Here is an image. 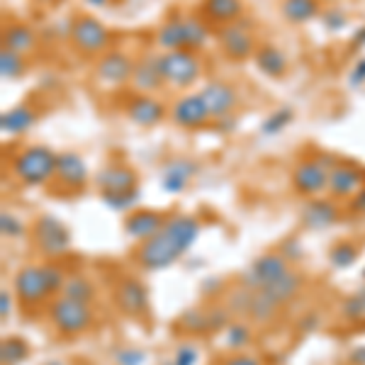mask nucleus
Segmentation results:
<instances>
[{
    "label": "nucleus",
    "mask_w": 365,
    "mask_h": 365,
    "mask_svg": "<svg viewBox=\"0 0 365 365\" xmlns=\"http://www.w3.org/2000/svg\"><path fill=\"white\" fill-rule=\"evenodd\" d=\"M200 237V222L190 215H173L166 220L151 239L141 244L137 253L141 268L146 270H163L173 266L175 261L195 244Z\"/></svg>",
    "instance_id": "obj_1"
},
{
    "label": "nucleus",
    "mask_w": 365,
    "mask_h": 365,
    "mask_svg": "<svg viewBox=\"0 0 365 365\" xmlns=\"http://www.w3.org/2000/svg\"><path fill=\"white\" fill-rule=\"evenodd\" d=\"M207 39H210V29L205 25V20L192 15L170 17L156 32V44L163 51H175V49L197 51L207 44Z\"/></svg>",
    "instance_id": "obj_2"
},
{
    "label": "nucleus",
    "mask_w": 365,
    "mask_h": 365,
    "mask_svg": "<svg viewBox=\"0 0 365 365\" xmlns=\"http://www.w3.org/2000/svg\"><path fill=\"white\" fill-rule=\"evenodd\" d=\"M58 154L49 146H27L13 156V173L22 185H44L56 178Z\"/></svg>",
    "instance_id": "obj_3"
},
{
    "label": "nucleus",
    "mask_w": 365,
    "mask_h": 365,
    "mask_svg": "<svg viewBox=\"0 0 365 365\" xmlns=\"http://www.w3.org/2000/svg\"><path fill=\"white\" fill-rule=\"evenodd\" d=\"M158 68L170 88H190L202 73V61H200L197 51L175 49L158 54Z\"/></svg>",
    "instance_id": "obj_4"
},
{
    "label": "nucleus",
    "mask_w": 365,
    "mask_h": 365,
    "mask_svg": "<svg viewBox=\"0 0 365 365\" xmlns=\"http://www.w3.org/2000/svg\"><path fill=\"white\" fill-rule=\"evenodd\" d=\"M71 42L81 54H105V51H110V32L96 17L81 15L71 22Z\"/></svg>",
    "instance_id": "obj_5"
},
{
    "label": "nucleus",
    "mask_w": 365,
    "mask_h": 365,
    "mask_svg": "<svg viewBox=\"0 0 365 365\" xmlns=\"http://www.w3.org/2000/svg\"><path fill=\"white\" fill-rule=\"evenodd\" d=\"M51 324L56 327L58 334H66V336H73V334H81L91 327L93 322V312L86 302H76V299L68 297H58L54 299L49 309Z\"/></svg>",
    "instance_id": "obj_6"
},
{
    "label": "nucleus",
    "mask_w": 365,
    "mask_h": 365,
    "mask_svg": "<svg viewBox=\"0 0 365 365\" xmlns=\"http://www.w3.org/2000/svg\"><path fill=\"white\" fill-rule=\"evenodd\" d=\"M32 237H34V244H37L46 256H61L71 246V232L66 229V225L51 215H42L34 222Z\"/></svg>",
    "instance_id": "obj_7"
},
{
    "label": "nucleus",
    "mask_w": 365,
    "mask_h": 365,
    "mask_svg": "<svg viewBox=\"0 0 365 365\" xmlns=\"http://www.w3.org/2000/svg\"><path fill=\"white\" fill-rule=\"evenodd\" d=\"M287 270H290V263H287V258L282 256V253H266V256L256 258V261L251 263V268L246 270L244 285L253 292L266 290V287L273 285L278 278H282Z\"/></svg>",
    "instance_id": "obj_8"
},
{
    "label": "nucleus",
    "mask_w": 365,
    "mask_h": 365,
    "mask_svg": "<svg viewBox=\"0 0 365 365\" xmlns=\"http://www.w3.org/2000/svg\"><path fill=\"white\" fill-rule=\"evenodd\" d=\"M217 42H220L222 54L229 56L232 61H246L256 54V39H253L251 29L241 22H229V25H222L220 32H217Z\"/></svg>",
    "instance_id": "obj_9"
},
{
    "label": "nucleus",
    "mask_w": 365,
    "mask_h": 365,
    "mask_svg": "<svg viewBox=\"0 0 365 365\" xmlns=\"http://www.w3.org/2000/svg\"><path fill=\"white\" fill-rule=\"evenodd\" d=\"M168 117L173 120L175 127H182V129H200L212 120L207 105H205V100L200 93L180 96L173 105H170Z\"/></svg>",
    "instance_id": "obj_10"
},
{
    "label": "nucleus",
    "mask_w": 365,
    "mask_h": 365,
    "mask_svg": "<svg viewBox=\"0 0 365 365\" xmlns=\"http://www.w3.org/2000/svg\"><path fill=\"white\" fill-rule=\"evenodd\" d=\"M134 66H137V61H134L132 56H127L125 51L110 49L100 56L96 73H98L100 83H105V86H125V83H132Z\"/></svg>",
    "instance_id": "obj_11"
},
{
    "label": "nucleus",
    "mask_w": 365,
    "mask_h": 365,
    "mask_svg": "<svg viewBox=\"0 0 365 365\" xmlns=\"http://www.w3.org/2000/svg\"><path fill=\"white\" fill-rule=\"evenodd\" d=\"M15 295L22 299L25 304H37L54 295L46 282L44 266H25L20 273L15 275Z\"/></svg>",
    "instance_id": "obj_12"
},
{
    "label": "nucleus",
    "mask_w": 365,
    "mask_h": 365,
    "mask_svg": "<svg viewBox=\"0 0 365 365\" xmlns=\"http://www.w3.org/2000/svg\"><path fill=\"white\" fill-rule=\"evenodd\" d=\"M205 105H207L212 120H220V117L234 115V110L239 108V93L232 83H225V81H210V83L202 86L200 91Z\"/></svg>",
    "instance_id": "obj_13"
},
{
    "label": "nucleus",
    "mask_w": 365,
    "mask_h": 365,
    "mask_svg": "<svg viewBox=\"0 0 365 365\" xmlns=\"http://www.w3.org/2000/svg\"><path fill=\"white\" fill-rule=\"evenodd\" d=\"M292 185H295V190L302 192V195H319L322 190L329 187V170L324 168L317 158L302 161L292 170Z\"/></svg>",
    "instance_id": "obj_14"
},
{
    "label": "nucleus",
    "mask_w": 365,
    "mask_h": 365,
    "mask_svg": "<svg viewBox=\"0 0 365 365\" xmlns=\"http://www.w3.org/2000/svg\"><path fill=\"white\" fill-rule=\"evenodd\" d=\"M115 302L122 314L141 317L149 307V292L137 278H125L115 287Z\"/></svg>",
    "instance_id": "obj_15"
},
{
    "label": "nucleus",
    "mask_w": 365,
    "mask_h": 365,
    "mask_svg": "<svg viewBox=\"0 0 365 365\" xmlns=\"http://www.w3.org/2000/svg\"><path fill=\"white\" fill-rule=\"evenodd\" d=\"M137 182L139 175L134 173V168L122 166V163H110L96 173V185L100 192H129L137 190Z\"/></svg>",
    "instance_id": "obj_16"
},
{
    "label": "nucleus",
    "mask_w": 365,
    "mask_h": 365,
    "mask_svg": "<svg viewBox=\"0 0 365 365\" xmlns=\"http://www.w3.org/2000/svg\"><path fill=\"white\" fill-rule=\"evenodd\" d=\"M197 163L192 158H170L161 168V187L170 195H178L187 187V182L195 178Z\"/></svg>",
    "instance_id": "obj_17"
},
{
    "label": "nucleus",
    "mask_w": 365,
    "mask_h": 365,
    "mask_svg": "<svg viewBox=\"0 0 365 365\" xmlns=\"http://www.w3.org/2000/svg\"><path fill=\"white\" fill-rule=\"evenodd\" d=\"M127 117L139 127H156L158 122L166 117V108H163L161 100L137 93V96L127 103Z\"/></svg>",
    "instance_id": "obj_18"
},
{
    "label": "nucleus",
    "mask_w": 365,
    "mask_h": 365,
    "mask_svg": "<svg viewBox=\"0 0 365 365\" xmlns=\"http://www.w3.org/2000/svg\"><path fill=\"white\" fill-rule=\"evenodd\" d=\"M363 187V173L351 163H336L329 170V187L334 197H351Z\"/></svg>",
    "instance_id": "obj_19"
},
{
    "label": "nucleus",
    "mask_w": 365,
    "mask_h": 365,
    "mask_svg": "<svg viewBox=\"0 0 365 365\" xmlns=\"http://www.w3.org/2000/svg\"><path fill=\"white\" fill-rule=\"evenodd\" d=\"M166 86L161 76V68H158V56H144L137 61L134 66V76H132V88L141 96H151V93L161 91Z\"/></svg>",
    "instance_id": "obj_20"
},
{
    "label": "nucleus",
    "mask_w": 365,
    "mask_h": 365,
    "mask_svg": "<svg viewBox=\"0 0 365 365\" xmlns=\"http://www.w3.org/2000/svg\"><path fill=\"white\" fill-rule=\"evenodd\" d=\"M56 180H61L66 187L81 190V187H83L86 182H88L86 161L78 154H76V151H63V154H58V161H56Z\"/></svg>",
    "instance_id": "obj_21"
},
{
    "label": "nucleus",
    "mask_w": 365,
    "mask_h": 365,
    "mask_svg": "<svg viewBox=\"0 0 365 365\" xmlns=\"http://www.w3.org/2000/svg\"><path fill=\"white\" fill-rule=\"evenodd\" d=\"M336 220H339V207L327 197L309 200L302 210V222L307 229H327L336 225Z\"/></svg>",
    "instance_id": "obj_22"
},
{
    "label": "nucleus",
    "mask_w": 365,
    "mask_h": 365,
    "mask_svg": "<svg viewBox=\"0 0 365 365\" xmlns=\"http://www.w3.org/2000/svg\"><path fill=\"white\" fill-rule=\"evenodd\" d=\"M166 225V220H163L158 212H151V210H137L132 212V215L125 220V232L129 234L132 239H151L154 234Z\"/></svg>",
    "instance_id": "obj_23"
},
{
    "label": "nucleus",
    "mask_w": 365,
    "mask_h": 365,
    "mask_svg": "<svg viewBox=\"0 0 365 365\" xmlns=\"http://www.w3.org/2000/svg\"><path fill=\"white\" fill-rule=\"evenodd\" d=\"M34 122H37V113L29 105H15V108L5 110L0 115V132L17 137V134L29 132L34 127Z\"/></svg>",
    "instance_id": "obj_24"
},
{
    "label": "nucleus",
    "mask_w": 365,
    "mask_h": 365,
    "mask_svg": "<svg viewBox=\"0 0 365 365\" xmlns=\"http://www.w3.org/2000/svg\"><path fill=\"white\" fill-rule=\"evenodd\" d=\"M258 71L268 78H282L287 73V56L282 54V49H278L275 44H263L256 49L253 54Z\"/></svg>",
    "instance_id": "obj_25"
},
{
    "label": "nucleus",
    "mask_w": 365,
    "mask_h": 365,
    "mask_svg": "<svg viewBox=\"0 0 365 365\" xmlns=\"http://www.w3.org/2000/svg\"><path fill=\"white\" fill-rule=\"evenodd\" d=\"M202 15L210 22L217 25H229V22H237L239 15L244 13V3L241 0H202Z\"/></svg>",
    "instance_id": "obj_26"
},
{
    "label": "nucleus",
    "mask_w": 365,
    "mask_h": 365,
    "mask_svg": "<svg viewBox=\"0 0 365 365\" xmlns=\"http://www.w3.org/2000/svg\"><path fill=\"white\" fill-rule=\"evenodd\" d=\"M280 13L292 25H304L322 15V5L319 0H282Z\"/></svg>",
    "instance_id": "obj_27"
},
{
    "label": "nucleus",
    "mask_w": 365,
    "mask_h": 365,
    "mask_svg": "<svg viewBox=\"0 0 365 365\" xmlns=\"http://www.w3.org/2000/svg\"><path fill=\"white\" fill-rule=\"evenodd\" d=\"M3 46H8V49H13V51H17V54L25 56V54H29V51H34V46H37V34H34L32 27L15 22V25L5 27Z\"/></svg>",
    "instance_id": "obj_28"
},
{
    "label": "nucleus",
    "mask_w": 365,
    "mask_h": 365,
    "mask_svg": "<svg viewBox=\"0 0 365 365\" xmlns=\"http://www.w3.org/2000/svg\"><path fill=\"white\" fill-rule=\"evenodd\" d=\"M299 285H302V278H299V275L295 273V270L290 268L285 275H282V278H278V280L273 282V285L266 287V290H263V292H268V295L273 297L275 302L282 304V302H287V299H292V297L297 295Z\"/></svg>",
    "instance_id": "obj_29"
},
{
    "label": "nucleus",
    "mask_w": 365,
    "mask_h": 365,
    "mask_svg": "<svg viewBox=\"0 0 365 365\" xmlns=\"http://www.w3.org/2000/svg\"><path fill=\"white\" fill-rule=\"evenodd\" d=\"M278 309H280V304L275 302V299L270 297L268 292H263V290L253 292L251 307H249V317H251L253 322H258V324L270 322L275 314H278Z\"/></svg>",
    "instance_id": "obj_30"
},
{
    "label": "nucleus",
    "mask_w": 365,
    "mask_h": 365,
    "mask_svg": "<svg viewBox=\"0 0 365 365\" xmlns=\"http://www.w3.org/2000/svg\"><path fill=\"white\" fill-rule=\"evenodd\" d=\"M292 117H295V110H292L290 105H282V108L273 110V113L261 122V134L263 137H278L282 129L292 122Z\"/></svg>",
    "instance_id": "obj_31"
},
{
    "label": "nucleus",
    "mask_w": 365,
    "mask_h": 365,
    "mask_svg": "<svg viewBox=\"0 0 365 365\" xmlns=\"http://www.w3.org/2000/svg\"><path fill=\"white\" fill-rule=\"evenodd\" d=\"M29 356V346L20 336H5L0 344V358L3 365H20Z\"/></svg>",
    "instance_id": "obj_32"
},
{
    "label": "nucleus",
    "mask_w": 365,
    "mask_h": 365,
    "mask_svg": "<svg viewBox=\"0 0 365 365\" xmlns=\"http://www.w3.org/2000/svg\"><path fill=\"white\" fill-rule=\"evenodd\" d=\"M22 73H25V56L3 46L0 49V76L5 81H17Z\"/></svg>",
    "instance_id": "obj_33"
},
{
    "label": "nucleus",
    "mask_w": 365,
    "mask_h": 365,
    "mask_svg": "<svg viewBox=\"0 0 365 365\" xmlns=\"http://www.w3.org/2000/svg\"><path fill=\"white\" fill-rule=\"evenodd\" d=\"M61 295L68 297V299H76V302L91 304V299H93V285L88 282V278L73 275V278H66V282H63Z\"/></svg>",
    "instance_id": "obj_34"
},
{
    "label": "nucleus",
    "mask_w": 365,
    "mask_h": 365,
    "mask_svg": "<svg viewBox=\"0 0 365 365\" xmlns=\"http://www.w3.org/2000/svg\"><path fill=\"white\" fill-rule=\"evenodd\" d=\"M329 261L336 268H351L353 263L358 261V246L349 244V241H341V244L334 246L331 253H329Z\"/></svg>",
    "instance_id": "obj_35"
},
{
    "label": "nucleus",
    "mask_w": 365,
    "mask_h": 365,
    "mask_svg": "<svg viewBox=\"0 0 365 365\" xmlns=\"http://www.w3.org/2000/svg\"><path fill=\"white\" fill-rule=\"evenodd\" d=\"M251 299H253V290H249L246 285L234 287L227 297V309L232 312V314H249Z\"/></svg>",
    "instance_id": "obj_36"
},
{
    "label": "nucleus",
    "mask_w": 365,
    "mask_h": 365,
    "mask_svg": "<svg viewBox=\"0 0 365 365\" xmlns=\"http://www.w3.org/2000/svg\"><path fill=\"white\" fill-rule=\"evenodd\" d=\"M103 202L108 205L110 210L115 212H127L134 207V202L139 200V192L137 190H129V192H100Z\"/></svg>",
    "instance_id": "obj_37"
},
{
    "label": "nucleus",
    "mask_w": 365,
    "mask_h": 365,
    "mask_svg": "<svg viewBox=\"0 0 365 365\" xmlns=\"http://www.w3.org/2000/svg\"><path fill=\"white\" fill-rule=\"evenodd\" d=\"M225 339H227L225 344L229 346V349L239 351V349H244V346L251 341V329L246 327V324H229Z\"/></svg>",
    "instance_id": "obj_38"
},
{
    "label": "nucleus",
    "mask_w": 365,
    "mask_h": 365,
    "mask_svg": "<svg viewBox=\"0 0 365 365\" xmlns=\"http://www.w3.org/2000/svg\"><path fill=\"white\" fill-rule=\"evenodd\" d=\"M180 327L190 334H202L207 331V312L200 309H187L185 314L180 317Z\"/></svg>",
    "instance_id": "obj_39"
},
{
    "label": "nucleus",
    "mask_w": 365,
    "mask_h": 365,
    "mask_svg": "<svg viewBox=\"0 0 365 365\" xmlns=\"http://www.w3.org/2000/svg\"><path fill=\"white\" fill-rule=\"evenodd\" d=\"M322 25L329 29V32H341V29L349 27V15L341 8H327L322 10Z\"/></svg>",
    "instance_id": "obj_40"
},
{
    "label": "nucleus",
    "mask_w": 365,
    "mask_h": 365,
    "mask_svg": "<svg viewBox=\"0 0 365 365\" xmlns=\"http://www.w3.org/2000/svg\"><path fill=\"white\" fill-rule=\"evenodd\" d=\"M341 312H344L346 319H363L365 317V290L356 292V295H351L346 299Z\"/></svg>",
    "instance_id": "obj_41"
},
{
    "label": "nucleus",
    "mask_w": 365,
    "mask_h": 365,
    "mask_svg": "<svg viewBox=\"0 0 365 365\" xmlns=\"http://www.w3.org/2000/svg\"><path fill=\"white\" fill-rule=\"evenodd\" d=\"M0 229H3V237L10 239H20L25 234V225L15 215H8V212H3V217H0Z\"/></svg>",
    "instance_id": "obj_42"
},
{
    "label": "nucleus",
    "mask_w": 365,
    "mask_h": 365,
    "mask_svg": "<svg viewBox=\"0 0 365 365\" xmlns=\"http://www.w3.org/2000/svg\"><path fill=\"white\" fill-rule=\"evenodd\" d=\"M229 314H232V312L225 307L207 309V331H220V329L229 327Z\"/></svg>",
    "instance_id": "obj_43"
},
{
    "label": "nucleus",
    "mask_w": 365,
    "mask_h": 365,
    "mask_svg": "<svg viewBox=\"0 0 365 365\" xmlns=\"http://www.w3.org/2000/svg\"><path fill=\"white\" fill-rule=\"evenodd\" d=\"M197 349L192 344H182L178 346V351H175V356H173V363L175 365H195L197 363Z\"/></svg>",
    "instance_id": "obj_44"
},
{
    "label": "nucleus",
    "mask_w": 365,
    "mask_h": 365,
    "mask_svg": "<svg viewBox=\"0 0 365 365\" xmlns=\"http://www.w3.org/2000/svg\"><path fill=\"white\" fill-rule=\"evenodd\" d=\"M146 353L141 349H125L117 353V365H144Z\"/></svg>",
    "instance_id": "obj_45"
},
{
    "label": "nucleus",
    "mask_w": 365,
    "mask_h": 365,
    "mask_svg": "<svg viewBox=\"0 0 365 365\" xmlns=\"http://www.w3.org/2000/svg\"><path fill=\"white\" fill-rule=\"evenodd\" d=\"M349 86L351 88L365 86V56H361L356 63H353V68H351V73H349Z\"/></svg>",
    "instance_id": "obj_46"
},
{
    "label": "nucleus",
    "mask_w": 365,
    "mask_h": 365,
    "mask_svg": "<svg viewBox=\"0 0 365 365\" xmlns=\"http://www.w3.org/2000/svg\"><path fill=\"white\" fill-rule=\"evenodd\" d=\"M225 365H263L256 356H246V353H237V356L227 358Z\"/></svg>",
    "instance_id": "obj_47"
},
{
    "label": "nucleus",
    "mask_w": 365,
    "mask_h": 365,
    "mask_svg": "<svg viewBox=\"0 0 365 365\" xmlns=\"http://www.w3.org/2000/svg\"><path fill=\"white\" fill-rule=\"evenodd\" d=\"M10 312H13V302H10V292L3 290L0 292V317H3V322H8Z\"/></svg>",
    "instance_id": "obj_48"
},
{
    "label": "nucleus",
    "mask_w": 365,
    "mask_h": 365,
    "mask_svg": "<svg viewBox=\"0 0 365 365\" xmlns=\"http://www.w3.org/2000/svg\"><path fill=\"white\" fill-rule=\"evenodd\" d=\"M351 210L356 212V215H363V217H365V185L356 192V195H353Z\"/></svg>",
    "instance_id": "obj_49"
},
{
    "label": "nucleus",
    "mask_w": 365,
    "mask_h": 365,
    "mask_svg": "<svg viewBox=\"0 0 365 365\" xmlns=\"http://www.w3.org/2000/svg\"><path fill=\"white\" fill-rule=\"evenodd\" d=\"M220 132H225V134H229V132H234L237 129V117L234 115H227V117H220Z\"/></svg>",
    "instance_id": "obj_50"
},
{
    "label": "nucleus",
    "mask_w": 365,
    "mask_h": 365,
    "mask_svg": "<svg viewBox=\"0 0 365 365\" xmlns=\"http://www.w3.org/2000/svg\"><path fill=\"white\" fill-rule=\"evenodd\" d=\"M361 46H365V25L361 29H356V32H353V37H351V49L353 51H358Z\"/></svg>",
    "instance_id": "obj_51"
},
{
    "label": "nucleus",
    "mask_w": 365,
    "mask_h": 365,
    "mask_svg": "<svg viewBox=\"0 0 365 365\" xmlns=\"http://www.w3.org/2000/svg\"><path fill=\"white\" fill-rule=\"evenodd\" d=\"M351 361L356 365H365V346H361V349H353L351 351Z\"/></svg>",
    "instance_id": "obj_52"
},
{
    "label": "nucleus",
    "mask_w": 365,
    "mask_h": 365,
    "mask_svg": "<svg viewBox=\"0 0 365 365\" xmlns=\"http://www.w3.org/2000/svg\"><path fill=\"white\" fill-rule=\"evenodd\" d=\"M91 8H105V5H110V0H86Z\"/></svg>",
    "instance_id": "obj_53"
},
{
    "label": "nucleus",
    "mask_w": 365,
    "mask_h": 365,
    "mask_svg": "<svg viewBox=\"0 0 365 365\" xmlns=\"http://www.w3.org/2000/svg\"><path fill=\"white\" fill-rule=\"evenodd\" d=\"M304 329H314L317 327V314H309V317H304Z\"/></svg>",
    "instance_id": "obj_54"
},
{
    "label": "nucleus",
    "mask_w": 365,
    "mask_h": 365,
    "mask_svg": "<svg viewBox=\"0 0 365 365\" xmlns=\"http://www.w3.org/2000/svg\"><path fill=\"white\" fill-rule=\"evenodd\" d=\"M46 365H63V363H58V361H51V363H46Z\"/></svg>",
    "instance_id": "obj_55"
},
{
    "label": "nucleus",
    "mask_w": 365,
    "mask_h": 365,
    "mask_svg": "<svg viewBox=\"0 0 365 365\" xmlns=\"http://www.w3.org/2000/svg\"><path fill=\"white\" fill-rule=\"evenodd\" d=\"M161 365H175V363H173V361H170V363H161Z\"/></svg>",
    "instance_id": "obj_56"
}]
</instances>
